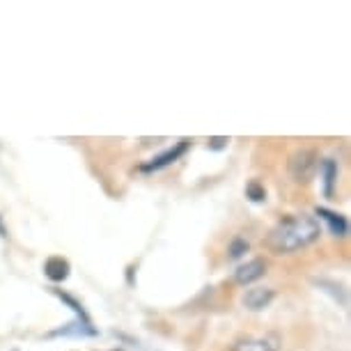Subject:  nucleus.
Listing matches in <instances>:
<instances>
[{"label": "nucleus", "mask_w": 351, "mask_h": 351, "mask_svg": "<svg viewBox=\"0 0 351 351\" xmlns=\"http://www.w3.org/2000/svg\"><path fill=\"white\" fill-rule=\"evenodd\" d=\"M322 237V225L310 214H291L269 230L264 246L274 255H291L313 246Z\"/></svg>", "instance_id": "obj_1"}, {"label": "nucleus", "mask_w": 351, "mask_h": 351, "mask_svg": "<svg viewBox=\"0 0 351 351\" xmlns=\"http://www.w3.org/2000/svg\"><path fill=\"white\" fill-rule=\"evenodd\" d=\"M319 170V154L310 147L294 149L287 158V172L296 184H308Z\"/></svg>", "instance_id": "obj_2"}, {"label": "nucleus", "mask_w": 351, "mask_h": 351, "mask_svg": "<svg viewBox=\"0 0 351 351\" xmlns=\"http://www.w3.org/2000/svg\"><path fill=\"white\" fill-rule=\"evenodd\" d=\"M282 340L276 333L267 335H241L232 344V351H280Z\"/></svg>", "instance_id": "obj_3"}, {"label": "nucleus", "mask_w": 351, "mask_h": 351, "mask_svg": "<svg viewBox=\"0 0 351 351\" xmlns=\"http://www.w3.org/2000/svg\"><path fill=\"white\" fill-rule=\"evenodd\" d=\"M189 145H191V141H189V138H182V141L177 143L175 147L165 149L163 154H158V156H154V158H152V161L143 163V165H141V170H143V172H156V170H163V168H168V165H172V163L177 161V158H182L184 154H186Z\"/></svg>", "instance_id": "obj_4"}, {"label": "nucleus", "mask_w": 351, "mask_h": 351, "mask_svg": "<svg viewBox=\"0 0 351 351\" xmlns=\"http://www.w3.org/2000/svg\"><path fill=\"white\" fill-rule=\"evenodd\" d=\"M264 276H267V262H264L262 257H255V260H248L246 264H239V267H237L234 282L246 287V285H253Z\"/></svg>", "instance_id": "obj_5"}, {"label": "nucleus", "mask_w": 351, "mask_h": 351, "mask_svg": "<svg viewBox=\"0 0 351 351\" xmlns=\"http://www.w3.org/2000/svg\"><path fill=\"white\" fill-rule=\"evenodd\" d=\"M274 299H276V291L271 287H250L246 289V294L241 296V303L250 313H260V310L269 308Z\"/></svg>", "instance_id": "obj_6"}, {"label": "nucleus", "mask_w": 351, "mask_h": 351, "mask_svg": "<svg viewBox=\"0 0 351 351\" xmlns=\"http://www.w3.org/2000/svg\"><path fill=\"white\" fill-rule=\"evenodd\" d=\"M315 216H319V221L326 223L328 232L333 237H347L349 234V221L342 214H335V211H328L326 207H317Z\"/></svg>", "instance_id": "obj_7"}, {"label": "nucleus", "mask_w": 351, "mask_h": 351, "mask_svg": "<svg viewBox=\"0 0 351 351\" xmlns=\"http://www.w3.org/2000/svg\"><path fill=\"white\" fill-rule=\"evenodd\" d=\"M69 271H71L69 262L64 260V257H60V255H53V257H49V260L44 262V276L49 278V280H53V282L67 280Z\"/></svg>", "instance_id": "obj_8"}, {"label": "nucleus", "mask_w": 351, "mask_h": 351, "mask_svg": "<svg viewBox=\"0 0 351 351\" xmlns=\"http://www.w3.org/2000/svg\"><path fill=\"white\" fill-rule=\"evenodd\" d=\"M51 335H76V337H81V335H97V328L92 326V322H83V319H78V322L67 324V326H62V328L53 330Z\"/></svg>", "instance_id": "obj_9"}, {"label": "nucleus", "mask_w": 351, "mask_h": 351, "mask_svg": "<svg viewBox=\"0 0 351 351\" xmlns=\"http://www.w3.org/2000/svg\"><path fill=\"white\" fill-rule=\"evenodd\" d=\"M322 177H324V195H333V186L337 182V163L333 158H324L322 161Z\"/></svg>", "instance_id": "obj_10"}, {"label": "nucleus", "mask_w": 351, "mask_h": 351, "mask_svg": "<svg viewBox=\"0 0 351 351\" xmlns=\"http://www.w3.org/2000/svg\"><path fill=\"white\" fill-rule=\"evenodd\" d=\"M246 197L250 202H264V200H267V189H264L257 180L248 182L246 184Z\"/></svg>", "instance_id": "obj_11"}, {"label": "nucleus", "mask_w": 351, "mask_h": 351, "mask_svg": "<svg viewBox=\"0 0 351 351\" xmlns=\"http://www.w3.org/2000/svg\"><path fill=\"white\" fill-rule=\"evenodd\" d=\"M248 241L246 239H241V237H237L234 241L230 243V248H228V257L230 260H239V257H243L248 253Z\"/></svg>", "instance_id": "obj_12"}, {"label": "nucleus", "mask_w": 351, "mask_h": 351, "mask_svg": "<svg viewBox=\"0 0 351 351\" xmlns=\"http://www.w3.org/2000/svg\"><path fill=\"white\" fill-rule=\"evenodd\" d=\"M230 138H209V149H225Z\"/></svg>", "instance_id": "obj_13"}, {"label": "nucleus", "mask_w": 351, "mask_h": 351, "mask_svg": "<svg viewBox=\"0 0 351 351\" xmlns=\"http://www.w3.org/2000/svg\"><path fill=\"white\" fill-rule=\"evenodd\" d=\"M0 237H8V232H5V228L0 225Z\"/></svg>", "instance_id": "obj_14"}]
</instances>
